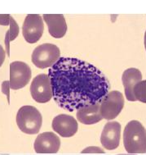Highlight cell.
I'll use <instances>...</instances> for the list:
<instances>
[{"instance_id": "obj_1", "label": "cell", "mask_w": 146, "mask_h": 155, "mask_svg": "<svg viewBox=\"0 0 146 155\" xmlns=\"http://www.w3.org/2000/svg\"><path fill=\"white\" fill-rule=\"evenodd\" d=\"M48 76L54 100L68 112L101 103L110 88L99 68L75 58H61L49 69Z\"/></svg>"}, {"instance_id": "obj_2", "label": "cell", "mask_w": 146, "mask_h": 155, "mask_svg": "<svg viewBox=\"0 0 146 155\" xmlns=\"http://www.w3.org/2000/svg\"><path fill=\"white\" fill-rule=\"evenodd\" d=\"M125 150L130 154L146 153V130L140 121H129L123 131Z\"/></svg>"}, {"instance_id": "obj_3", "label": "cell", "mask_w": 146, "mask_h": 155, "mask_svg": "<svg viewBox=\"0 0 146 155\" xmlns=\"http://www.w3.org/2000/svg\"><path fill=\"white\" fill-rule=\"evenodd\" d=\"M42 123V115L35 107L25 105L17 112V124L19 129L25 134L34 135L39 133Z\"/></svg>"}, {"instance_id": "obj_4", "label": "cell", "mask_w": 146, "mask_h": 155, "mask_svg": "<svg viewBox=\"0 0 146 155\" xmlns=\"http://www.w3.org/2000/svg\"><path fill=\"white\" fill-rule=\"evenodd\" d=\"M59 48L52 44H42L34 48L32 54V62L40 69L51 68L61 58Z\"/></svg>"}, {"instance_id": "obj_5", "label": "cell", "mask_w": 146, "mask_h": 155, "mask_svg": "<svg viewBox=\"0 0 146 155\" xmlns=\"http://www.w3.org/2000/svg\"><path fill=\"white\" fill-rule=\"evenodd\" d=\"M124 106L123 94L117 90L109 92L101 103V114L106 120L116 118Z\"/></svg>"}, {"instance_id": "obj_6", "label": "cell", "mask_w": 146, "mask_h": 155, "mask_svg": "<svg viewBox=\"0 0 146 155\" xmlns=\"http://www.w3.org/2000/svg\"><path fill=\"white\" fill-rule=\"evenodd\" d=\"M30 94L37 103L44 104L50 101L53 97V93L49 76L39 74L35 76L31 83Z\"/></svg>"}, {"instance_id": "obj_7", "label": "cell", "mask_w": 146, "mask_h": 155, "mask_svg": "<svg viewBox=\"0 0 146 155\" xmlns=\"http://www.w3.org/2000/svg\"><path fill=\"white\" fill-rule=\"evenodd\" d=\"M44 25L42 17L39 14H29L26 16L22 26V34L26 42L34 44L42 37Z\"/></svg>"}, {"instance_id": "obj_8", "label": "cell", "mask_w": 146, "mask_h": 155, "mask_svg": "<svg viewBox=\"0 0 146 155\" xmlns=\"http://www.w3.org/2000/svg\"><path fill=\"white\" fill-rule=\"evenodd\" d=\"M30 68L25 62L16 61L10 64V84L12 90H19L25 87L31 79Z\"/></svg>"}, {"instance_id": "obj_9", "label": "cell", "mask_w": 146, "mask_h": 155, "mask_svg": "<svg viewBox=\"0 0 146 155\" xmlns=\"http://www.w3.org/2000/svg\"><path fill=\"white\" fill-rule=\"evenodd\" d=\"M61 140L53 132H43L37 136L34 149L37 153H56L60 150Z\"/></svg>"}, {"instance_id": "obj_10", "label": "cell", "mask_w": 146, "mask_h": 155, "mask_svg": "<svg viewBox=\"0 0 146 155\" xmlns=\"http://www.w3.org/2000/svg\"><path fill=\"white\" fill-rule=\"evenodd\" d=\"M121 137V125L118 121H110L104 125L101 135L102 146L108 150H113L119 145Z\"/></svg>"}, {"instance_id": "obj_11", "label": "cell", "mask_w": 146, "mask_h": 155, "mask_svg": "<svg viewBox=\"0 0 146 155\" xmlns=\"http://www.w3.org/2000/svg\"><path fill=\"white\" fill-rule=\"evenodd\" d=\"M52 129L62 137H72L78 130V122L67 114H60L52 121Z\"/></svg>"}, {"instance_id": "obj_12", "label": "cell", "mask_w": 146, "mask_h": 155, "mask_svg": "<svg viewBox=\"0 0 146 155\" xmlns=\"http://www.w3.org/2000/svg\"><path fill=\"white\" fill-rule=\"evenodd\" d=\"M42 17L48 25V31L51 36L60 39L65 35L67 31V24L64 15L44 14Z\"/></svg>"}, {"instance_id": "obj_13", "label": "cell", "mask_w": 146, "mask_h": 155, "mask_svg": "<svg viewBox=\"0 0 146 155\" xmlns=\"http://www.w3.org/2000/svg\"><path fill=\"white\" fill-rule=\"evenodd\" d=\"M77 119L81 123L85 125H92L101 121L103 117L101 114V104L89 105L78 109L76 113Z\"/></svg>"}, {"instance_id": "obj_14", "label": "cell", "mask_w": 146, "mask_h": 155, "mask_svg": "<svg viewBox=\"0 0 146 155\" xmlns=\"http://www.w3.org/2000/svg\"><path fill=\"white\" fill-rule=\"evenodd\" d=\"M126 99L133 102V88L137 83L142 81V74L137 68H129L124 71L122 76Z\"/></svg>"}, {"instance_id": "obj_15", "label": "cell", "mask_w": 146, "mask_h": 155, "mask_svg": "<svg viewBox=\"0 0 146 155\" xmlns=\"http://www.w3.org/2000/svg\"><path fill=\"white\" fill-rule=\"evenodd\" d=\"M137 100L146 104V80L137 83L133 88V102Z\"/></svg>"}, {"instance_id": "obj_16", "label": "cell", "mask_w": 146, "mask_h": 155, "mask_svg": "<svg viewBox=\"0 0 146 155\" xmlns=\"http://www.w3.org/2000/svg\"><path fill=\"white\" fill-rule=\"evenodd\" d=\"M82 153H104V151L101 150L98 147H88L87 149H85L84 150H82Z\"/></svg>"}, {"instance_id": "obj_17", "label": "cell", "mask_w": 146, "mask_h": 155, "mask_svg": "<svg viewBox=\"0 0 146 155\" xmlns=\"http://www.w3.org/2000/svg\"><path fill=\"white\" fill-rule=\"evenodd\" d=\"M6 58V52L3 49V48L0 45V67L3 65V63L5 61Z\"/></svg>"}, {"instance_id": "obj_18", "label": "cell", "mask_w": 146, "mask_h": 155, "mask_svg": "<svg viewBox=\"0 0 146 155\" xmlns=\"http://www.w3.org/2000/svg\"><path fill=\"white\" fill-rule=\"evenodd\" d=\"M118 155H133V154H124V153H123V154H118Z\"/></svg>"}, {"instance_id": "obj_19", "label": "cell", "mask_w": 146, "mask_h": 155, "mask_svg": "<svg viewBox=\"0 0 146 155\" xmlns=\"http://www.w3.org/2000/svg\"><path fill=\"white\" fill-rule=\"evenodd\" d=\"M145 47H146V43H145Z\"/></svg>"}]
</instances>
